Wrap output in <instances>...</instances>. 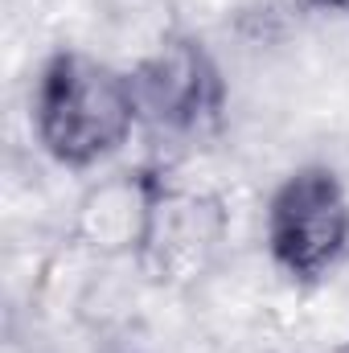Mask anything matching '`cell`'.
Here are the masks:
<instances>
[{
    "label": "cell",
    "instance_id": "7a4b0ae2",
    "mask_svg": "<svg viewBox=\"0 0 349 353\" xmlns=\"http://www.w3.org/2000/svg\"><path fill=\"white\" fill-rule=\"evenodd\" d=\"M349 201L329 169H300L271 197L267 247L292 279H321L346 255Z\"/></svg>",
    "mask_w": 349,
    "mask_h": 353
},
{
    "label": "cell",
    "instance_id": "277c9868",
    "mask_svg": "<svg viewBox=\"0 0 349 353\" xmlns=\"http://www.w3.org/2000/svg\"><path fill=\"white\" fill-rule=\"evenodd\" d=\"M312 4H321V8H337V12H349V0H312Z\"/></svg>",
    "mask_w": 349,
    "mask_h": 353
},
{
    "label": "cell",
    "instance_id": "6da1fadb",
    "mask_svg": "<svg viewBox=\"0 0 349 353\" xmlns=\"http://www.w3.org/2000/svg\"><path fill=\"white\" fill-rule=\"evenodd\" d=\"M136 119V87L87 54L62 50L41 70L37 136L62 165H90L123 144Z\"/></svg>",
    "mask_w": 349,
    "mask_h": 353
},
{
    "label": "cell",
    "instance_id": "5b68a950",
    "mask_svg": "<svg viewBox=\"0 0 349 353\" xmlns=\"http://www.w3.org/2000/svg\"><path fill=\"white\" fill-rule=\"evenodd\" d=\"M346 353H349V350H346Z\"/></svg>",
    "mask_w": 349,
    "mask_h": 353
},
{
    "label": "cell",
    "instance_id": "3957f363",
    "mask_svg": "<svg viewBox=\"0 0 349 353\" xmlns=\"http://www.w3.org/2000/svg\"><path fill=\"white\" fill-rule=\"evenodd\" d=\"M140 87L148 111H157V119L173 128H193L201 115H214L222 103L218 74L197 46H173L161 58H152L140 74Z\"/></svg>",
    "mask_w": 349,
    "mask_h": 353
}]
</instances>
